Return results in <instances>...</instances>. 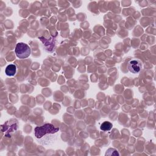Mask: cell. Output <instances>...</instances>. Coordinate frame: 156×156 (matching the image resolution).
I'll return each instance as SVG.
<instances>
[{
  "instance_id": "6da1fadb",
  "label": "cell",
  "mask_w": 156,
  "mask_h": 156,
  "mask_svg": "<svg viewBox=\"0 0 156 156\" xmlns=\"http://www.w3.org/2000/svg\"><path fill=\"white\" fill-rule=\"evenodd\" d=\"M59 130L60 129L53 124L45 123L35 128V138L43 146L51 145L57 140Z\"/></svg>"
},
{
  "instance_id": "3957f363",
  "label": "cell",
  "mask_w": 156,
  "mask_h": 156,
  "mask_svg": "<svg viewBox=\"0 0 156 156\" xmlns=\"http://www.w3.org/2000/svg\"><path fill=\"white\" fill-rule=\"evenodd\" d=\"M127 68L132 73H138L142 68L141 62L137 59H131L127 63Z\"/></svg>"
},
{
  "instance_id": "7a4b0ae2",
  "label": "cell",
  "mask_w": 156,
  "mask_h": 156,
  "mask_svg": "<svg viewBox=\"0 0 156 156\" xmlns=\"http://www.w3.org/2000/svg\"><path fill=\"white\" fill-rule=\"evenodd\" d=\"M15 52L17 57L21 59H24L29 57L30 55V48L26 43L20 42L16 44Z\"/></svg>"
},
{
  "instance_id": "8992f818",
  "label": "cell",
  "mask_w": 156,
  "mask_h": 156,
  "mask_svg": "<svg viewBox=\"0 0 156 156\" xmlns=\"http://www.w3.org/2000/svg\"><path fill=\"white\" fill-rule=\"evenodd\" d=\"M112 151H110V150L108 149V151H107L106 153H105V155H119V153L118 152V151L114 149H110Z\"/></svg>"
},
{
  "instance_id": "277c9868",
  "label": "cell",
  "mask_w": 156,
  "mask_h": 156,
  "mask_svg": "<svg viewBox=\"0 0 156 156\" xmlns=\"http://www.w3.org/2000/svg\"><path fill=\"white\" fill-rule=\"evenodd\" d=\"M16 72V66L14 64H10L5 68V73L8 76H13Z\"/></svg>"
},
{
  "instance_id": "5b68a950",
  "label": "cell",
  "mask_w": 156,
  "mask_h": 156,
  "mask_svg": "<svg viewBox=\"0 0 156 156\" xmlns=\"http://www.w3.org/2000/svg\"><path fill=\"white\" fill-rule=\"evenodd\" d=\"M113 125L109 121H105L101 124L100 128L103 131H109L112 128Z\"/></svg>"
}]
</instances>
